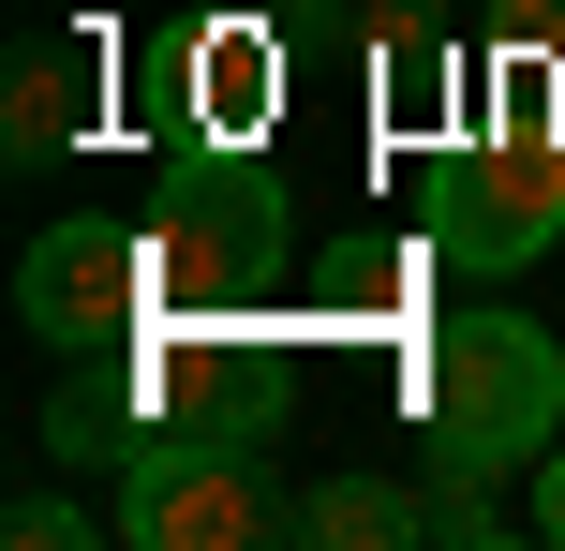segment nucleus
<instances>
[{
  "mask_svg": "<svg viewBox=\"0 0 565 551\" xmlns=\"http://www.w3.org/2000/svg\"><path fill=\"white\" fill-rule=\"evenodd\" d=\"M75 75H105V45H60V30H45V45H15V105H0V149H15V165H45V149L89 119Z\"/></svg>",
  "mask_w": 565,
  "mask_h": 551,
  "instance_id": "11",
  "label": "nucleus"
},
{
  "mask_svg": "<svg viewBox=\"0 0 565 551\" xmlns=\"http://www.w3.org/2000/svg\"><path fill=\"white\" fill-rule=\"evenodd\" d=\"M282 537H298V551H402V537H431V492H387V477H312V492L282 507Z\"/></svg>",
  "mask_w": 565,
  "mask_h": 551,
  "instance_id": "10",
  "label": "nucleus"
},
{
  "mask_svg": "<svg viewBox=\"0 0 565 551\" xmlns=\"http://www.w3.org/2000/svg\"><path fill=\"white\" fill-rule=\"evenodd\" d=\"M431 537H461V551H491V537H507V507H491V477L431 463Z\"/></svg>",
  "mask_w": 565,
  "mask_h": 551,
  "instance_id": "13",
  "label": "nucleus"
},
{
  "mask_svg": "<svg viewBox=\"0 0 565 551\" xmlns=\"http://www.w3.org/2000/svg\"><path fill=\"white\" fill-rule=\"evenodd\" d=\"M358 45H372V119H387V149H461V135H491V105H477L491 60L447 45V0H387Z\"/></svg>",
  "mask_w": 565,
  "mask_h": 551,
  "instance_id": "7",
  "label": "nucleus"
},
{
  "mask_svg": "<svg viewBox=\"0 0 565 551\" xmlns=\"http://www.w3.org/2000/svg\"><path fill=\"white\" fill-rule=\"evenodd\" d=\"M45 447H60V463H149V447H164V403H149L135 343L75 358V373L45 388Z\"/></svg>",
  "mask_w": 565,
  "mask_h": 551,
  "instance_id": "9",
  "label": "nucleus"
},
{
  "mask_svg": "<svg viewBox=\"0 0 565 551\" xmlns=\"http://www.w3.org/2000/svg\"><path fill=\"white\" fill-rule=\"evenodd\" d=\"M491 45H551V60H565V0H507V30H491Z\"/></svg>",
  "mask_w": 565,
  "mask_h": 551,
  "instance_id": "15",
  "label": "nucleus"
},
{
  "mask_svg": "<svg viewBox=\"0 0 565 551\" xmlns=\"http://www.w3.org/2000/svg\"><path fill=\"white\" fill-rule=\"evenodd\" d=\"M431 254H447L431 224H417V239H372V254H342V268H328V314H387V328H402V314H417V268H431Z\"/></svg>",
  "mask_w": 565,
  "mask_h": 551,
  "instance_id": "12",
  "label": "nucleus"
},
{
  "mask_svg": "<svg viewBox=\"0 0 565 551\" xmlns=\"http://www.w3.org/2000/svg\"><path fill=\"white\" fill-rule=\"evenodd\" d=\"M268 119H282V30H254V15L164 30V135H238V149H268Z\"/></svg>",
  "mask_w": 565,
  "mask_h": 551,
  "instance_id": "8",
  "label": "nucleus"
},
{
  "mask_svg": "<svg viewBox=\"0 0 565 551\" xmlns=\"http://www.w3.org/2000/svg\"><path fill=\"white\" fill-rule=\"evenodd\" d=\"M149 254H164V314H268V284H282V194H268V165L238 135H164Z\"/></svg>",
  "mask_w": 565,
  "mask_h": 551,
  "instance_id": "2",
  "label": "nucleus"
},
{
  "mask_svg": "<svg viewBox=\"0 0 565 551\" xmlns=\"http://www.w3.org/2000/svg\"><path fill=\"white\" fill-rule=\"evenodd\" d=\"M431 239H447V268H477V284H507V268H536L565 239V135H461L431 149Z\"/></svg>",
  "mask_w": 565,
  "mask_h": 551,
  "instance_id": "3",
  "label": "nucleus"
},
{
  "mask_svg": "<svg viewBox=\"0 0 565 551\" xmlns=\"http://www.w3.org/2000/svg\"><path fill=\"white\" fill-rule=\"evenodd\" d=\"M402 388H417L431 463H461V477H507V463H536V447L565 433V343H551L536 314H507V298H477V314H417Z\"/></svg>",
  "mask_w": 565,
  "mask_h": 551,
  "instance_id": "1",
  "label": "nucleus"
},
{
  "mask_svg": "<svg viewBox=\"0 0 565 551\" xmlns=\"http://www.w3.org/2000/svg\"><path fill=\"white\" fill-rule=\"evenodd\" d=\"M119 537L135 551H254V537H282V492L254 477L238 433H164L149 463H119Z\"/></svg>",
  "mask_w": 565,
  "mask_h": 551,
  "instance_id": "6",
  "label": "nucleus"
},
{
  "mask_svg": "<svg viewBox=\"0 0 565 551\" xmlns=\"http://www.w3.org/2000/svg\"><path fill=\"white\" fill-rule=\"evenodd\" d=\"M521 522H536V537L565 551V447H536V507H521Z\"/></svg>",
  "mask_w": 565,
  "mask_h": 551,
  "instance_id": "16",
  "label": "nucleus"
},
{
  "mask_svg": "<svg viewBox=\"0 0 565 551\" xmlns=\"http://www.w3.org/2000/svg\"><path fill=\"white\" fill-rule=\"evenodd\" d=\"M135 373H149V403H164V433H238L254 447L282 417V388H298V358H282L268 314H164L135 343Z\"/></svg>",
  "mask_w": 565,
  "mask_h": 551,
  "instance_id": "5",
  "label": "nucleus"
},
{
  "mask_svg": "<svg viewBox=\"0 0 565 551\" xmlns=\"http://www.w3.org/2000/svg\"><path fill=\"white\" fill-rule=\"evenodd\" d=\"M15 314H30V343H60V358L149 343V328H164V254H149V224H45L15 254Z\"/></svg>",
  "mask_w": 565,
  "mask_h": 551,
  "instance_id": "4",
  "label": "nucleus"
},
{
  "mask_svg": "<svg viewBox=\"0 0 565 551\" xmlns=\"http://www.w3.org/2000/svg\"><path fill=\"white\" fill-rule=\"evenodd\" d=\"M0 537H15V551H60V537H89V507H60V492H30V507H15V522H0Z\"/></svg>",
  "mask_w": 565,
  "mask_h": 551,
  "instance_id": "14",
  "label": "nucleus"
}]
</instances>
